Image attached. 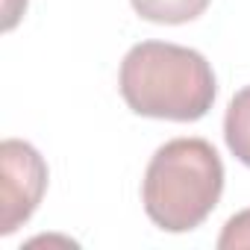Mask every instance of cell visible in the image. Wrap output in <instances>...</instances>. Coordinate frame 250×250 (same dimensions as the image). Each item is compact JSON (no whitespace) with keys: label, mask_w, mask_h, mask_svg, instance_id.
<instances>
[{"label":"cell","mask_w":250,"mask_h":250,"mask_svg":"<svg viewBox=\"0 0 250 250\" xmlns=\"http://www.w3.org/2000/svg\"><path fill=\"white\" fill-rule=\"evenodd\" d=\"M118 88L136 115L180 124L200 121L218 94L215 71L206 56L171 42H142L130 47L121 62Z\"/></svg>","instance_id":"1"},{"label":"cell","mask_w":250,"mask_h":250,"mask_svg":"<svg viewBox=\"0 0 250 250\" xmlns=\"http://www.w3.org/2000/svg\"><path fill=\"white\" fill-rule=\"evenodd\" d=\"M224 194V162L206 139L165 142L147 162L142 203L165 232L197 229Z\"/></svg>","instance_id":"2"},{"label":"cell","mask_w":250,"mask_h":250,"mask_svg":"<svg viewBox=\"0 0 250 250\" xmlns=\"http://www.w3.org/2000/svg\"><path fill=\"white\" fill-rule=\"evenodd\" d=\"M47 177V162L30 142L6 139L0 145V235H12L36 215Z\"/></svg>","instance_id":"3"},{"label":"cell","mask_w":250,"mask_h":250,"mask_svg":"<svg viewBox=\"0 0 250 250\" xmlns=\"http://www.w3.org/2000/svg\"><path fill=\"white\" fill-rule=\"evenodd\" d=\"M224 142L229 153L250 168V85L235 91L224 115Z\"/></svg>","instance_id":"4"},{"label":"cell","mask_w":250,"mask_h":250,"mask_svg":"<svg viewBox=\"0 0 250 250\" xmlns=\"http://www.w3.org/2000/svg\"><path fill=\"white\" fill-rule=\"evenodd\" d=\"M139 18L150 21V24H188L194 18H200L212 0H130Z\"/></svg>","instance_id":"5"},{"label":"cell","mask_w":250,"mask_h":250,"mask_svg":"<svg viewBox=\"0 0 250 250\" xmlns=\"http://www.w3.org/2000/svg\"><path fill=\"white\" fill-rule=\"evenodd\" d=\"M218 247H221V250L250 247V209L235 212V215L224 224V229H221V235H218Z\"/></svg>","instance_id":"6"},{"label":"cell","mask_w":250,"mask_h":250,"mask_svg":"<svg viewBox=\"0 0 250 250\" xmlns=\"http://www.w3.org/2000/svg\"><path fill=\"white\" fill-rule=\"evenodd\" d=\"M24 9H27V0H3V30H12L15 24H18V18L24 15Z\"/></svg>","instance_id":"7"}]
</instances>
